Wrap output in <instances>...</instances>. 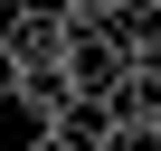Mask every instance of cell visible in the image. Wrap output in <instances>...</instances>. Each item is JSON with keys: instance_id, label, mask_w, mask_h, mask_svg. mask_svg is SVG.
Here are the masks:
<instances>
[{"instance_id": "6da1fadb", "label": "cell", "mask_w": 161, "mask_h": 151, "mask_svg": "<svg viewBox=\"0 0 161 151\" xmlns=\"http://www.w3.org/2000/svg\"><path fill=\"white\" fill-rule=\"evenodd\" d=\"M114 10H123V0H66V19H76V29H95V19H114Z\"/></svg>"}, {"instance_id": "7a4b0ae2", "label": "cell", "mask_w": 161, "mask_h": 151, "mask_svg": "<svg viewBox=\"0 0 161 151\" xmlns=\"http://www.w3.org/2000/svg\"><path fill=\"white\" fill-rule=\"evenodd\" d=\"M19 95V57H10V38H0V104Z\"/></svg>"}]
</instances>
